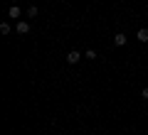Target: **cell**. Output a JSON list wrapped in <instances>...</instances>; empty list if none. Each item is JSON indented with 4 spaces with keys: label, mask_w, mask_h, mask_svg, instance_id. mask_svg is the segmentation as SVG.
<instances>
[{
    "label": "cell",
    "mask_w": 148,
    "mask_h": 135,
    "mask_svg": "<svg viewBox=\"0 0 148 135\" xmlns=\"http://www.w3.org/2000/svg\"><path fill=\"white\" fill-rule=\"evenodd\" d=\"M10 22H0V35H10Z\"/></svg>",
    "instance_id": "cell-6"
},
{
    "label": "cell",
    "mask_w": 148,
    "mask_h": 135,
    "mask_svg": "<svg viewBox=\"0 0 148 135\" xmlns=\"http://www.w3.org/2000/svg\"><path fill=\"white\" fill-rule=\"evenodd\" d=\"M136 39H138V42H143V44H146V42H148V27H141V30L136 32Z\"/></svg>",
    "instance_id": "cell-4"
},
{
    "label": "cell",
    "mask_w": 148,
    "mask_h": 135,
    "mask_svg": "<svg viewBox=\"0 0 148 135\" xmlns=\"http://www.w3.org/2000/svg\"><path fill=\"white\" fill-rule=\"evenodd\" d=\"M27 15H30V17H32V20H35V17H37V15H40V10H37V5H32V7H30V10H27Z\"/></svg>",
    "instance_id": "cell-7"
},
{
    "label": "cell",
    "mask_w": 148,
    "mask_h": 135,
    "mask_svg": "<svg viewBox=\"0 0 148 135\" xmlns=\"http://www.w3.org/2000/svg\"><path fill=\"white\" fill-rule=\"evenodd\" d=\"M79 59H82V54L77 52V49H72V52L67 54V64H77V62H79Z\"/></svg>",
    "instance_id": "cell-3"
},
{
    "label": "cell",
    "mask_w": 148,
    "mask_h": 135,
    "mask_svg": "<svg viewBox=\"0 0 148 135\" xmlns=\"http://www.w3.org/2000/svg\"><path fill=\"white\" fill-rule=\"evenodd\" d=\"M141 96H143V98L148 101V86H146V88H143V91H141Z\"/></svg>",
    "instance_id": "cell-8"
},
{
    "label": "cell",
    "mask_w": 148,
    "mask_h": 135,
    "mask_svg": "<svg viewBox=\"0 0 148 135\" xmlns=\"http://www.w3.org/2000/svg\"><path fill=\"white\" fill-rule=\"evenodd\" d=\"M126 42H128V37L123 35V32H116V35H114V44H116V47H123Z\"/></svg>",
    "instance_id": "cell-2"
},
{
    "label": "cell",
    "mask_w": 148,
    "mask_h": 135,
    "mask_svg": "<svg viewBox=\"0 0 148 135\" xmlns=\"http://www.w3.org/2000/svg\"><path fill=\"white\" fill-rule=\"evenodd\" d=\"M8 15H10L12 20H17V17L22 15V10H20V7H17V5H10V10H8Z\"/></svg>",
    "instance_id": "cell-5"
},
{
    "label": "cell",
    "mask_w": 148,
    "mask_h": 135,
    "mask_svg": "<svg viewBox=\"0 0 148 135\" xmlns=\"http://www.w3.org/2000/svg\"><path fill=\"white\" fill-rule=\"evenodd\" d=\"M15 32H17V35H27V32H30V22L20 20V22L15 25Z\"/></svg>",
    "instance_id": "cell-1"
}]
</instances>
